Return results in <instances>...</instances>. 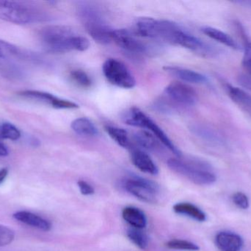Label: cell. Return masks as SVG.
Masks as SVG:
<instances>
[{"instance_id": "obj_4", "label": "cell", "mask_w": 251, "mask_h": 251, "mask_svg": "<svg viewBox=\"0 0 251 251\" xmlns=\"http://www.w3.org/2000/svg\"><path fill=\"white\" fill-rule=\"evenodd\" d=\"M0 19L15 24H28L48 19V16L25 1H0Z\"/></svg>"}, {"instance_id": "obj_18", "label": "cell", "mask_w": 251, "mask_h": 251, "mask_svg": "<svg viewBox=\"0 0 251 251\" xmlns=\"http://www.w3.org/2000/svg\"><path fill=\"white\" fill-rule=\"evenodd\" d=\"M201 30L205 35H207L209 38H212L230 48L234 49V50H238L240 48L238 44L236 42L235 40L232 37L230 36L228 34L226 33L221 29H216L212 27H204L202 28Z\"/></svg>"}, {"instance_id": "obj_16", "label": "cell", "mask_w": 251, "mask_h": 251, "mask_svg": "<svg viewBox=\"0 0 251 251\" xmlns=\"http://www.w3.org/2000/svg\"><path fill=\"white\" fill-rule=\"evenodd\" d=\"M122 218L132 228L143 229L147 225V218L144 212L134 206H127L122 211Z\"/></svg>"}, {"instance_id": "obj_2", "label": "cell", "mask_w": 251, "mask_h": 251, "mask_svg": "<svg viewBox=\"0 0 251 251\" xmlns=\"http://www.w3.org/2000/svg\"><path fill=\"white\" fill-rule=\"evenodd\" d=\"M168 167L199 186L212 185L216 181V175L209 164L199 159L182 160L171 159L167 162Z\"/></svg>"}, {"instance_id": "obj_20", "label": "cell", "mask_w": 251, "mask_h": 251, "mask_svg": "<svg viewBox=\"0 0 251 251\" xmlns=\"http://www.w3.org/2000/svg\"><path fill=\"white\" fill-rule=\"evenodd\" d=\"M72 128L76 134L83 137H95L98 134V129L87 118H78L74 120L72 123Z\"/></svg>"}, {"instance_id": "obj_30", "label": "cell", "mask_w": 251, "mask_h": 251, "mask_svg": "<svg viewBox=\"0 0 251 251\" xmlns=\"http://www.w3.org/2000/svg\"><path fill=\"white\" fill-rule=\"evenodd\" d=\"M232 200L234 204H235L237 207L240 208V209H249V205H250L249 197H248L247 195H245L244 193H240V192L235 193V194L233 195Z\"/></svg>"}, {"instance_id": "obj_27", "label": "cell", "mask_w": 251, "mask_h": 251, "mask_svg": "<svg viewBox=\"0 0 251 251\" xmlns=\"http://www.w3.org/2000/svg\"><path fill=\"white\" fill-rule=\"evenodd\" d=\"M72 81L82 88H89L92 84V81L89 75L81 69L73 70L70 74Z\"/></svg>"}, {"instance_id": "obj_10", "label": "cell", "mask_w": 251, "mask_h": 251, "mask_svg": "<svg viewBox=\"0 0 251 251\" xmlns=\"http://www.w3.org/2000/svg\"><path fill=\"white\" fill-rule=\"evenodd\" d=\"M111 37L112 41L128 53L143 54L147 51V47L144 43L127 29H113Z\"/></svg>"}, {"instance_id": "obj_13", "label": "cell", "mask_w": 251, "mask_h": 251, "mask_svg": "<svg viewBox=\"0 0 251 251\" xmlns=\"http://www.w3.org/2000/svg\"><path fill=\"white\" fill-rule=\"evenodd\" d=\"M131 160L136 168L152 175H156L159 173V169L151 158L140 150H133L131 153Z\"/></svg>"}, {"instance_id": "obj_9", "label": "cell", "mask_w": 251, "mask_h": 251, "mask_svg": "<svg viewBox=\"0 0 251 251\" xmlns=\"http://www.w3.org/2000/svg\"><path fill=\"white\" fill-rule=\"evenodd\" d=\"M165 94L174 103L193 106L198 101L197 93L192 87L181 82H172L165 88Z\"/></svg>"}, {"instance_id": "obj_15", "label": "cell", "mask_w": 251, "mask_h": 251, "mask_svg": "<svg viewBox=\"0 0 251 251\" xmlns=\"http://www.w3.org/2000/svg\"><path fill=\"white\" fill-rule=\"evenodd\" d=\"M13 217L15 220L22 223L30 225L43 231H49L51 228V224L50 221L31 212L22 211V212H16Z\"/></svg>"}, {"instance_id": "obj_1", "label": "cell", "mask_w": 251, "mask_h": 251, "mask_svg": "<svg viewBox=\"0 0 251 251\" xmlns=\"http://www.w3.org/2000/svg\"><path fill=\"white\" fill-rule=\"evenodd\" d=\"M41 41L49 51L66 53L69 51L83 52L90 47L89 40L78 35L74 29L65 25H50L40 32Z\"/></svg>"}, {"instance_id": "obj_22", "label": "cell", "mask_w": 251, "mask_h": 251, "mask_svg": "<svg viewBox=\"0 0 251 251\" xmlns=\"http://www.w3.org/2000/svg\"><path fill=\"white\" fill-rule=\"evenodd\" d=\"M105 131H107L110 138L116 141L119 146L124 148H130L131 141H130L128 133L125 129L111 126V125H107L105 127Z\"/></svg>"}, {"instance_id": "obj_17", "label": "cell", "mask_w": 251, "mask_h": 251, "mask_svg": "<svg viewBox=\"0 0 251 251\" xmlns=\"http://www.w3.org/2000/svg\"><path fill=\"white\" fill-rule=\"evenodd\" d=\"M173 210L178 215L188 217L199 222H204L206 215L200 208L190 203H178L174 205Z\"/></svg>"}, {"instance_id": "obj_24", "label": "cell", "mask_w": 251, "mask_h": 251, "mask_svg": "<svg viewBox=\"0 0 251 251\" xmlns=\"http://www.w3.org/2000/svg\"><path fill=\"white\" fill-rule=\"evenodd\" d=\"M191 131L195 135L210 142L220 143L222 141L221 136L207 127L203 125H193L191 128Z\"/></svg>"}, {"instance_id": "obj_6", "label": "cell", "mask_w": 251, "mask_h": 251, "mask_svg": "<svg viewBox=\"0 0 251 251\" xmlns=\"http://www.w3.org/2000/svg\"><path fill=\"white\" fill-rule=\"evenodd\" d=\"M180 27L173 22L157 20L150 17H141L135 24L136 34L149 38H158L172 44Z\"/></svg>"}, {"instance_id": "obj_32", "label": "cell", "mask_w": 251, "mask_h": 251, "mask_svg": "<svg viewBox=\"0 0 251 251\" xmlns=\"http://www.w3.org/2000/svg\"><path fill=\"white\" fill-rule=\"evenodd\" d=\"M7 173H8V170H7V169H6V168H3V169H0V184L5 179Z\"/></svg>"}, {"instance_id": "obj_3", "label": "cell", "mask_w": 251, "mask_h": 251, "mask_svg": "<svg viewBox=\"0 0 251 251\" xmlns=\"http://www.w3.org/2000/svg\"><path fill=\"white\" fill-rule=\"evenodd\" d=\"M78 16L88 34L93 39L101 44H107L112 41L110 29L104 22L101 10L89 3H83L78 7Z\"/></svg>"}, {"instance_id": "obj_21", "label": "cell", "mask_w": 251, "mask_h": 251, "mask_svg": "<svg viewBox=\"0 0 251 251\" xmlns=\"http://www.w3.org/2000/svg\"><path fill=\"white\" fill-rule=\"evenodd\" d=\"M134 139L139 146L146 150H155L159 145L156 137L149 131H141L135 133Z\"/></svg>"}, {"instance_id": "obj_11", "label": "cell", "mask_w": 251, "mask_h": 251, "mask_svg": "<svg viewBox=\"0 0 251 251\" xmlns=\"http://www.w3.org/2000/svg\"><path fill=\"white\" fill-rule=\"evenodd\" d=\"M19 94L24 97H29V98L35 99V100L48 103L54 109H75L79 108L78 105L73 102L58 98L50 93L44 92V91L26 90V91H21L19 92Z\"/></svg>"}, {"instance_id": "obj_26", "label": "cell", "mask_w": 251, "mask_h": 251, "mask_svg": "<svg viewBox=\"0 0 251 251\" xmlns=\"http://www.w3.org/2000/svg\"><path fill=\"white\" fill-rule=\"evenodd\" d=\"M166 247L173 250L186 251H198L200 248L187 240H172L166 243Z\"/></svg>"}, {"instance_id": "obj_7", "label": "cell", "mask_w": 251, "mask_h": 251, "mask_svg": "<svg viewBox=\"0 0 251 251\" xmlns=\"http://www.w3.org/2000/svg\"><path fill=\"white\" fill-rule=\"evenodd\" d=\"M103 74L112 85L119 88H134L136 80L123 62L115 58H109L104 62Z\"/></svg>"}, {"instance_id": "obj_33", "label": "cell", "mask_w": 251, "mask_h": 251, "mask_svg": "<svg viewBox=\"0 0 251 251\" xmlns=\"http://www.w3.org/2000/svg\"><path fill=\"white\" fill-rule=\"evenodd\" d=\"M8 155V150L4 144L0 143V156H7Z\"/></svg>"}, {"instance_id": "obj_8", "label": "cell", "mask_w": 251, "mask_h": 251, "mask_svg": "<svg viewBox=\"0 0 251 251\" xmlns=\"http://www.w3.org/2000/svg\"><path fill=\"white\" fill-rule=\"evenodd\" d=\"M125 190L141 201L147 203L157 202L159 187L157 184L140 177L128 178L125 182Z\"/></svg>"}, {"instance_id": "obj_31", "label": "cell", "mask_w": 251, "mask_h": 251, "mask_svg": "<svg viewBox=\"0 0 251 251\" xmlns=\"http://www.w3.org/2000/svg\"><path fill=\"white\" fill-rule=\"evenodd\" d=\"M77 185L81 194L83 195H92L95 193V190H94V187L86 181L80 180V181H78Z\"/></svg>"}, {"instance_id": "obj_12", "label": "cell", "mask_w": 251, "mask_h": 251, "mask_svg": "<svg viewBox=\"0 0 251 251\" xmlns=\"http://www.w3.org/2000/svg\"><path fill=\"white\" fill-rule=\"evenodd\" d=\"M215 243L221 251H240L244 244L240 235L228 231H223L218 234Z\"/></svg>"}, {"instance_id": "obj_19", "label": "cell", "mask_w": 251, "mask_h": 251, "mask_svg": "<svg viewBox=\"0 0 251 251\" xmlns=\"http://www.w3.org/2000/svg\"><path fill=\"white\" fill-rule=\"evenodd\" d=\"M226 89L234 103L251 113V96L241 88L227 84Z\"/></svg>"}, {"instance_id": "obj_5", "label": "cell", "mask_w": 251, "mask_h": 251, "mask_svg": "<svg viewBox=\"0 0 251 251\" xmlns=\"http://www.w3.org/2000/svg\"><path fill=\"white\" fill-rule=\"evenodd\" d=\"M122 119L127 125L149 130V132L154 135L159 141H161L167 148L169 149L177 157H181V151L170 139L168 135L162 131L159 125H156V122H153L140 109L136 107L131 108L124 113Z\"/></svg>"}, {"instance_id": "obj_25", "label": "cell", "mask_w": 251, "mask_h": 251, "mask_svg": "<svg viewBox=\"0 0 251 251\" xmlns=\"http://www.w3.org/2000/svg\"><path fill=\"white\" fill-rule=\"evenodd\" d=\"M237 29L240 31V35L244 43V56L243 59V66L246 71L251 75V41L248 37L244 28L240 24H237Z\"/></svg>"}, {"instance_id": "obj_14", "label": "cell", "mask_w": 251, "mask_h": 251, "mask_svg": "<svg viewBox=\"0 0 251 251\" xmlns=\"http://www.w3.org/2000/svg\"><path fill=\"white\" fill-rule=\"evenodd\" d=\"M164 69L170 75L184 82L195 84H205L208 82L207 78L205 75L196 71L178 66H165Z\"/></svg>"}, {"instance_id": "obj_28", "label": "cell", "mask_w": 251, "mask_h": 251, "mask_svg": "<svg viewBox=\"0 0 251 251\" xmlns=\"http://www.w3.org/2000/svg\"><path fill=\"white\" fill-rule=\"evenodd\" d=\"M0 135L3 139L15 140L19 139L21 137L20 131L14 125L10 123H4L0 130Z\"/></svg>"}, {"instance_id": "obj_29", "label": "cell", "mask_w": 251, "mask_h": 251, "mask_svg": "<svg viewBox=\"0 0 251 251\" xmlns=\"http://www.w3.org/2000/svg\"><path fill=\"white\" fill-rule=\"evenodd\" d=\"M15 238V233L13 230L4 225H0V247L8 246Z\"/></svg>"}, {"instance_id": "obj_23", "label": "cell", "mask_w": 251, "mask_h": 251, "mask_svg": "<svg viewBox=\"0 0 251 251\" xmlns=\"http://www.w3.org/2000/svg\"><path fill=\"white\" fill-rule=\"evenodd\" d=\"M126 236L128 240L140 250H147L149 246V237L141 229L129 228L127 230Z\"/></svg>"}]
</instances>
